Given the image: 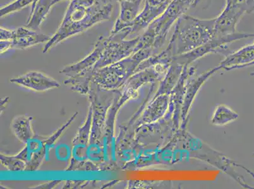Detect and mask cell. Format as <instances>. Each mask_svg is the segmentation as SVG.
Wrapping results in <instances>:
<instances>
[{"instance_id":"cell-1","label":"cell","mask_w":254,"mask_h":189,"mask_svg":"<svg viewBox=\"0 0 254 189\" xmlns=\"http://www.w3.org/2000/svg\"><path fill=\"white\" fill-rule=\"evenodd\" d=\"M113 6L108 0H70L61 24L43 52L49 51L65 39L86 31L99 23L112 18Z\"/></svg>"},{"instance_id":"cell-2","label":"cell","mask_w":254,"mask_h":189,"mask_svg":"<svg viewBox=\"0 0 254 189\" xmlns=\"http://www.w3.org/2000/svg\"><path fill=\"white\" fill-rule=\"evenodd\" d=\"M216 18L201 20L184 14L177 20L168 50L191 51L206 45L215 36Z\"/></svg>"},{"instance_id":"cell-3","label":"cell","mask_w":254,"mask_h":189,"mask_svg":"<svg viewBox=\"0 0 254 189\" xmlns=\"http://www.w3.org/2000/svg\"><path fill=\"white\" fill-rule=\"evenodd\" d=\"M130 29H128L120 32L114 36L106 46L105 49L98 63L94 67V70H98L104 67L111 65L124 60L125 57L138 51V43L139 36L131 40H124L130 36Z\"/></svg>"},{"instance_id":"cell-4","label":"cell","mask_w":254,"mask_h":189,"mask_svg":"<svg viewBox=\"0 0 254 189\" xmlns=\"http://www.w3.org/2000/svg\"><path fill=\"white\" fill-rule=\"evenodd\" d=\"M92 108L90 105L88 117L78 131L77 135L73 141L71 149V160L68 170H75L83 166L88 160V147L91 133L92 123Z\"/></svg>"},{"instance_id":"cell-5","label":"cell","mask_w":254,"mask_h":189,"mask_svg":"<svg viewBox=\"0 0 254 189\" xmlns=\"http://www.w3.org/2000/svg\"><path fill=\"white\" fill-rule=\"evenodd\" d=\"M244 1L234 0L226 4L222 13L216 18L215 35L228 36L238 33L236 27L240 18L245 12Z\"/></svg>"},{"instance_id":"cell-6","label":"cell","mask_w":254,"mask_h":189,"mask_svg":"<svg viewBox=\"0 0 254 189\" xmlns=\"http://www.w3.org/2000/svg\"><path fill=\"white\" fill-rule=\"evenodd\" d=\"M112 37L110 35L108 37H100L94 46L93 50L90 53L87 57H85L82 61L78 63L71 64L65 67L61 73L73 77L85 70L94 69V66L98 63L99 59L102 56L104 50L106 46L112 40Z\"/></svg>"},{"instance_id":"cell-7","label":"cell","mask_w":254,"mask_h":189,"mask_svg":"<svg viewBox=\"0 0 254 189\" xmlns=\"http://www.w3.org/2000/svg\"><path fill=\"white\" fill-rule=\"evenodd\" d=\"M10 82L12 84L39 92L50 91L60 87V84L57 80L39 71H30L20 77L12 78Z\"/></svg>"},{"instance_id":"cell-8","label":"cell","mask_w":254,"mask_h":189,"mask_svg":"<svg viewBox=\"0 0 254 189\" xmlns=\"http://www.w3.org/2000/svg\"><path fill=\"white\" fill-rule=\"evenodd\" d=\"M51 37L39 33L27 27H19L13 30L12 39H11V47L12 49H25L32 46L48 43Z\"/></svg>"},{"instance_id":"cell-9","label":"cell","mask_w":254,"mask_h":189,"mask_svg":"<svg viewBox=\"0 0 254 189\" xmlns=\"http://www.w3.org/2000/svg\"><path fill=\"white\" fill-rule=\"evenodd\" d=\"M53 5V0H35L32 4L31 13L26 27L39 31L41 25L47 17Z\"/></svg>"},{"instance_id":"cell-10","label":"cell","mask_w":254,"mask_h":189,"mask_svg":"<svg viewBox=\"0 0 254 189\" xmlns=\"http://www.w3.org/2000/svg\"><path fill=\"white\" fill-rule=\"evenodd\" d=\"M32 117L20 116L13 119L11 124V130L15 137L20 142L27 144L30 140L34 137L32 127Z\"/></svg>"},{"instance_id":"cell-11","label":"cell","mask_w":254,"mask_h":189,"mask_svg":"<svg viewBox=\"0 0 254 189\" xmlns=\"http://www.w3.org/2000/svg\"><path fill=\"white\" fill-rule=\"evenodd\" d=\"M254 62V43L246 46L234 54L231 55L223 63V65H234L232 68H242L249 66Z\"/></svg>"},{"instance_id":"cell-12","label":"cell","mask_w":254,"mask_h":189,"mask_svg":"<svg viewBox=\"0 0 254 189\" xmlns=\"http://www.w3.org/2000/svg\"><path fill=\"white\" fill-rule=\"evenodd\" d=\"M1 163L10 171H24L26 170V163L16 156H6L1 154Z\"/></svg>"},{"instance_id":"cell-13","label":"cell","mask_w":254,"mask_h":189,"mask_svg":"<svg viewBox=\"0 0 254 189\" xmlns=\"http://www.w3.org/2000/svg\"><path fill=\"white\" fill-rule=\"evenodd\" d=\"M34 1L35 0H14L0 9V16L1 18H3L4 16L17 12L30 4H32Z\"/></svg>"},{"instance_id":"cell-14","label":"cell","mask_w":254,"mask_h":189,"mask_svg":"<svg viewBox=\"0 0 254 189\" xmlns=\"http://www.w3.org/2000/svg\"><path fill=\"white\" fill-rule=\"evenodd\" d=\"M57 157L62 161H66L70 157L71 151L65 144L60 145L56 149Z\"/></svg>"},{"instance_id":"cell-15","label":"cell","mask_w":254,"mask_h":189,"mask_svg":"<svg viewBox=\"0 0 254 189\" xmlns=\"http://www.w3.org/2000/svg\"><path fill=\"white\" fill-rule=\"evenodd\" d=\"M1 41H11L12 39L13 30L1 27Z\"/></svg>"},{"instance_id":"cell-16","label":"cell","mask_w":254,"mask_h":189,"mask_svg":"<svg viewBox=\"0 0 254 189\" xmlns=\"http://www.w3.org/2000/svg\"><path fill=\"white\" fill-rule=\"evenodd\" d=\"M244 8L246 13H251L254 11V0H245Z\"/></svg>"},{"instance_id":"cell-17","label":"cell","mask_w":254,"mask_h":189,"mask_svg":"<svg viewBox=\"0 0 254 189\" xmlns=\"http://www.w3.org/2000/svg\"><path fill=\"white\" fill-rule=\"evenodd\" d=\"M244 168L245 170H246L247 171L249 172V174H250L251 175H253V176L254 177V174H253V173L251 172L250 170H249L248 169H247V168H246L244 167Z\"/></svg>"}]
</instances>
